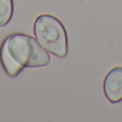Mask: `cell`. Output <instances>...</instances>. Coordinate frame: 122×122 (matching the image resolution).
<instances>
[{
  "label": "cell",
  "mask_w": 122,
  "mask_h": 122,
  "mask_svg": "<svg viewBox=\"0 0 122 122\" xmlns=\"http://www.w3.org/2000/svg\"><path fill=\"white\" fill-rule=\"evenodd\" d=\"M103 89L110 103L122 101V66H116L108 72L103 82Z\"/></svg>",
  "instance_id": "obj_3"
},
{
  "label": "cell",
  "mask_w": 122,
  "mask_h": 122,
  "mask_svg": "<svg viewBox=\"0 0 122 122\" xmlns=\"http://www.w3.org/2000/svg\"><path fill=\"white\" fill-rule=\"evenodd\" d=\"M0 61L9 76H17L25 67L45 66L51 56L38 40L24 33L6 36L0 47Z\"/></svg>",
  "instance_id": "obj_1"
},
{
  "label": "cell",
  "mask_w": 122,
  "mask_h": 122,
  "mask_svg": "<svg viewBox=\"0 0 122 122\" xmlns=\"http://www.w3.org/2000/svg\"><path fill=\"white\" fill-rule=\"evenodd\" d=\"M13 9V0H0V27H4L11 20Z\"/></svg>",
  "instance_id": "obj_4"
},
{
  "label": "cell",
  "mask_w": 122,
  "mask_h": 122,
  "mask_svg": "<svg viewBox=\"0 0 122 122\" xmlns=\"http://www.w3.org/2000/svg\"><path fill=\"white\" fill-rule=\"evenodd\" d=\"M33 32L38 42L53 55L63 58L67 55V34L64 26L58 18L49 14L36 17Z\"/></svg>",
  "instance_id": "obj_2"
}]
</instances>
